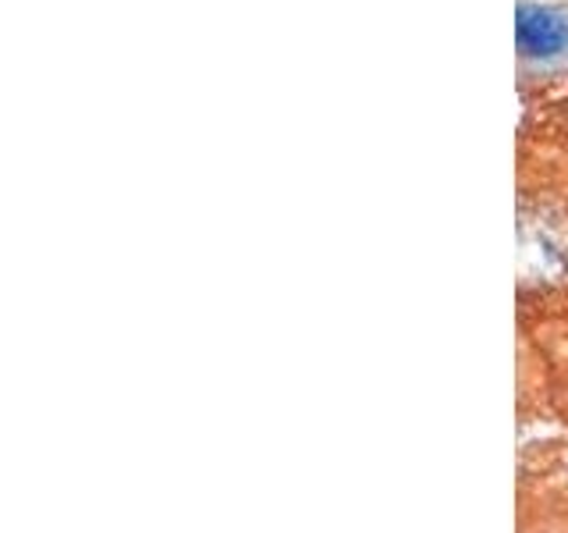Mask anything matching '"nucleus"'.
<instances>
[{"instance_id":"1","label":"nucleus","mask_w":568,"mask_h":533,"mask_svg":"<svg viewBox=\"0 0 568 533\" xmlns=\"http://www.w3.org/2000/svg\"><path fill=\"white\" fill-rule=\"evenodd\" d=\"M515 40L529 58H550L568 43V18L550 8L523 4L515 18Z\"/></svg>"}]
</instances>
